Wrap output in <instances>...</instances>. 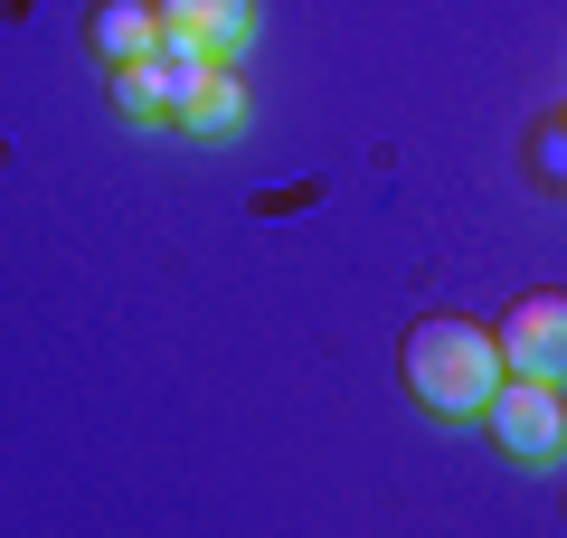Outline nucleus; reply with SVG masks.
Listing matches in <instances>:
<instances>
[{"label": "nucleus", "instance_id": "1", "mask_svg": "<svg viewBox=\"0 0 567 538\" xmlns=\"http://www.w3.org/2000/svg\"><path fill=\"white\" fill-rule=\"evenodd\" d=\"M398 369H406V397H416L435 425H473L492 406V387H502V340H492L483 321L425 312V321H406Z\"/></svg>", "mask_w": 567, "mask_h": 538}, {"label": "nucleus", "instance_id": "2", "mask_svg": "<svg viewBox=\"0 0 567 538\" xmlns=\"http://www.w3.org/2000/svg\"><path fill=\"white\" fill-rule=\"evenodd\" d=\"M483 425H492V444H502L511 463H558L567 454V397H558V379H520V369H502Z\"/></svg>", "mask_w": 567, "mask_h": 538}, {"label": "nucleus", "instance_id": "3", "mask_svg": "<svg viewBox=\"0 0 567 538\" xmlns=\"http://www.w3.org/2000/svg\"><path fill=\"white\" fill-rule=\"evenodd\" d=\"M492 340H502V369L520 379H567V293H520L492 321Z\"/></svg>", "mask_w": 567, "mask_h": 538}, {"label": "nucleus", "instance_id": "4", "mask_svg": "<svg viewBox=\"0 0 567 538\" xmlns=\"http://www.w3.org/2000/svg\"><path fill=\"white\" fill-rule=\"evenodd\" d=\"M256 39V0H162V48H208L237 66Z\"/></svg>", "mask_w": 567, "mask_h": 538}, {"label": "nucleus", "instance_id": "5", "mask_svg": "<svg viewBox=\"0 0 567 538\" xmlns=\"http://www.w3.org/2000/svg\"><path fill=\"white\" fill-rule=\"evenodd\" d=\"M85 48H95L104 66L162 58V0H95V10H85Z\"/></svg>", "mask_w": 567, "mask_h": 538}, {"label": "nucleus", "instance_id": "6", "mask_svg": "<svg viewBox=\"0 0 567 538\" xmlns=\"http://www.w3.org/2000/svg\"><path fill=\"white\" fill-rule=\"evenodd\" d=\"M171 133H189V142H237V133H246V85H237V66H227V58L208 66V85L181 104Z\"/></svg>", "mask_w": 567, "mask_h": 538}, {"label": "nucleus", "instance_id": "7", "mask_svg": "<svg viewBox=\"0 0 567 538\" xmlns=\"http://www.w3.org/2000/svg\"><path fill=\"white\" fill-rule=\"evenodd\" d=\"M104 76H114V114H123V123H171V76H162V58L104 66Z\"/></svg>", "mask_w": 567, "mask_h": 538}, {"label": "nucleus", "instance_id": "8", "mask_svg": "<svg viewBox=\"0 0 567 538\" xmlns=\"http://www.w3.org/2000/svg\"><path fill=\"white\" fill-rule=\"evenodd\" d=\"M529 179H539V189H558V199H567V114L529 123Z\"/></svg>", "mask_w": 567, "mask_h": 538}]
</instances>
